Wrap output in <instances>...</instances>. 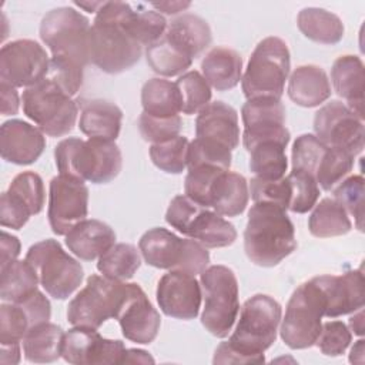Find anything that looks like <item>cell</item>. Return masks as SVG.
I'll list each match as a JSON object with an SVG mask.
<instances>
[{"instance_id":"1","label":"cell","mask_w":365,"mask_h":365,"mask_svg":"<svg viewBox=\"0 0 365 365\" xmlns=\"http://www.w3.org/2000/svg\"><path fill=\"white\" fill-rule=\"evenodd\" d=\"M281 305L269 295L257 294L241 308L240 319L228 341L214 354V364H259L264 352L275 342L281 322Z\"/></svg>"},{"instance_id":"2","label":"cell","mask_w":365,"mask_h":365,"mask_svg":"<svg viewBox=\"0 0 365 365\" xmlns=\"http://www.w3.org/2000/svg\"><path fill=\"white\" fill-rule=\"evenodd\" d=\"M133 7L123 1H103L91 24V63L101 71L118 74L138 63L143 46L128 33L125 20Z\"/></svg>"},{"instance_id":"3","label":"cell","mask_w":365,"mask_h":365,"mask_svg":"<svg viewBox=\"0 0 365 365\" xmlns=\"http://www.w3.org/2000/svg\"><path fill=\"white\" fill-rule=\"evenodd\" d=\"M295 248V228L287 211L275 204L254 202L244 231L248 259L259 267H275Z\"/></svg>"},{"instance_id":"4","label":"cell","mask_w":365,"mask_h":365,"mask_svg":"<svg viewBox=\"0 0 365 365\" xmlns=\"http://www.w3.org/2000/svg\"><path fill=\"white\" fill-rule=\"evenodd\" d=\"M54 160L58 174L93 184L113 181L123 167L118 145L103 138H64L54 148Z\"/></svg>"},{"instance_id":"5","label":"cell","mask_w":365,"mask_h":365,"mask_svg":"<svg viewBox=\"0 0 365 365\" xmlns=\"http://www.w3.org/2000/svg\"><path fill=\"white\" fill-rule=\"evenodd\" d=\"M289 68L291 56L287 43L275 36L262 38L254 48L241 77L244 96L247 100L265 97L281 100Z\"/></svg>"},{"instance_id":"6","label":"cell","mask_w":365,"mask_h":365,"mask_svg":"<svg viewBox=\"0 0 365 365\" xmlns=\"http://www.w3.org/2000/svg\"><path fill=\"white\" fill-rule=\"evenodd\" d=\"M138 250L144 261L160 269L181 271L191 275H201L210 265V252L192 238H180L167 228H151L145 231Z\"/></svg>"},{"instance_id":"7","label":"cell","mask_w":365,"mask_h":365,"mask_svg":"<svg viewBox=\"0 0 365 365\" xmlns=\"http://www.w3.org/2000/svg\"><path fill=\"white\" fill-rule=\"evenodd\" d=\"M204 308L202 327L217 338H227L240 312V289L234 271L225 265L208 267L200 278Z\"/></svg>"},{"instance_id":"8","label":"cell","mask_w":365,"mask_h":365,"mask_svg":"<svg viewBox=\"0 0 365 365\" xmlns=\"http://www.w3.org/2000/svg\"><path fill=\"white\" fill-rule=\"evenodd\" d=\"M40 38L53 57L70 60L81 67L91 63L90 20L73 7L50 10L40 23Z\"/></svg>"},{"instance_id":"9","label":"cell","mask_w":365,"mask_h":365,"mask_svg":"<svg viewBox=\"0 0 365 365\" xmlns=\"http://www.w3.org/2000/svg\"><path fill=\"white\" fill-rule=\"evenodd\" d=\"M21 103L24 114L48 137H63L76 125L77 103L48 77L27 87Z\"/></svg>"},{"instance_id":"10","label":"cell","mask_w":365,"mask_h":365,"mask_svg":"<svg viewBox=\"0 0 365 365\" xmlns=\"http://www.w3.org/2000/svg\"><path fill=\"white\" fill-rule=\"evenodd\" d=\"M165 221L178 232L197 240L205 248H224L237 240V230L230 221L187 195H175L171 200Z\"/></svg>"},{"instance_id":"11","label":"cell","mask_w":365,"mask_h":365,"mask_svg":"<svg viewBox=\"0 0 365 365\" xmlns=\"http://www.w3.org/2000/svg\"><path fill=\"white\" fill-rule=\"evenodd\" d=\"M26 261L36 271L40 285L56 299H67L83 282L81 264L56 240L47 238L33 244L26 254Z\"/></svg>"},{"instance_id":"12","label":"cell","mask_w":365,"mask_h":365,"mask_svg":"<svg viewBox=\"0 0 365 365\" xmlns=\"http://www.w3.org/2000/svg\"><path fill=\"white\" fill-rule=\"evenodd\" d=\"M325 299L312 279L301 284L291 295L285 315L281 319L279 335L291 349H305L315 345L321 332Z\"/></svg>"},{"instance_id":"13","label":"cell","mask_w":365,"mask_h":365,"mask_svg":"<svg viewBox=\"0 0 365 365\" xmlns=\"http://www.w3.org/2000/svg\"><path fill=\"white\" fill-rule=\"evenodd\" d=\"M125 294V281L91 275L84 288L68 302L67 319L73 327L98 329L107 319L117 317Z\"/></svg>"},{"instance_id":"14","label":"cell","mask_w":365,"mask_h":365,"mask_svg":"<svg viewBox=\"0 0 365 365\" xmlns=\"http://www.w3.org/2000/svg\"><path fill=\"white\" fill-rule=\"evenodd\" d=\"M314 131L325 145L345 150L354 157L364 150V118L338 100L327 103L315 113Z\"/></svg>"},{"instance_id":"15","label":"cell","mask_w":365,"mask_h":365,"mask_svg":"<svg viewBox=\"0 0 365 365\" xmlns=\"http://www.w3.org/2000/svg\"><path fill=\"white\" fill-rule=\"evenodd\" d=\"M50 58L37 41L20 38L0 50V80L13 87H30L47 77Z\"/></svg>"},{"instance_id":"16","label":"cell","mask_w":365,"mask_h":365,"mask_svg":"<svg viewBox=\"0 0 365 365\" xmlns=\"http://www.w3.org/2000/svg\"><path fill=\"white\" fill-rule=\"evenodd\" d=\"M88 214V188L84 181L56 175L48 187V224L54 234L66 235Z\"/></svg>"},{"instance_id":"17","label":"cell","mask_w":365,"mask_h":365,"mask_svg":"<svg viewBox=\"0 0 365 365\" xmlns=\"http://www.w3.org/2000/svg\"><path fill=\"white\" fill-rule=\"evenodd\" d=\"M244 123L242 144L251 150L261 141H277L282 145L289 143V131L285 127V107L278 98H252L241 108Z\"/></svg>"},{"instance_id":"18","label":"cell","mask_w":365,"mask_h":365,"mask_svg":"<svg viewBox=\"0 0 365 365\" xmlns=\"http://www.w3.org/2000/svg\"><path fill=\"white\" fill-rule=\"evenodd\" d=\"M46 191L41 177L34 171L17 174L1 194L0 224L11 230L23 228L31 215L41 212Z\"/></svg>"},{"instance_id":"19","label":"cell","mask_w":365,"mask_h":365,"mask_svg":"<svg viewBox=\"0 0 365 365\" xmlns=\"http://www.w3.org/2000/svg\"><path fill=\"white\" fill-rule=\"evenodd\" d=\"M125 349L123 341L103 338L94 328L73 327L64 332L61 356L73 365L123 364Z\"/></svg>"},{"instance_id":"20","label":"cell","mask_w":365,"mask_h":365,"mask_svg":"<svg viewBox=\"0 0 365 365\" xmlns=\"http://www.w3.org/2000/svg\"><path fill=\"white\" fill-rule=\"evenodd\" d=\"M125 339L141 345L151 344L160 331L161 318L138 284H127V294L115 317Z\"/></svg>"},{"instance_id":"21","label":"cell","mask_w":365,"mask_h":365,"mask_svg":"<svg viewBox=\"0 0 365 365\" xmlns=\"http://www.w3.org/2000/svg\"><path fill=\"white\" fill-rule=\"evenodd\" d=\"M160 309L177 319H194L201 308V284L191 274L168 271L164 274L155 291Z\"/></svg>"},{"instance_id":"22","label":"cell","mask_w":365,"mask_h":365,"mask_svg":"<svg viewBox=\"0 0 365 365\" xmlns=\"http://www.w3.org/2000/svg\"><path fill=\"white\" fill-rule=\"evenodd\" d=\"M312 281L325 299L324 317L336 318L352 314L364 307L365 281L362 269H352L342 275H319Z\"/></svg>"},{"instance_id":"23","label":"cell","mask_w":365,"mask_h":365,"mask_svg":"<svg viewBox=\"0 0 365 365\" xmlns=\"http://www.w3.org/2000/svg\"><path fill=\"white\" fill-rule=\"evenodd\" d=\"M46 148L44 133L23 120H7L0 127V153L7 163L29 165L38 160Z\"/></svg>"},{"instance_id":"24","label":"cell","mask_w":365,"mask_h":365,"mask_svg":"<svg viewBox=\"0 0 365 365\" xmlns=\"http://www.w3.org/2000/svg\"><path fill=\"white\" fill-rule=\"evenodd\" d=\"M197 138L218 143L231 151L240 144V123L234 107L224 101L208 103L195 118Z\"/></svg>"},{"instance_id":"25","label":"cell","mask_w":365,"mask_h":365,"mask_svg":"<svg viewBox=\"0 0 365 365\" xmlns=\"http://www.w3.org/2000/svg\"><path fill=\"white\" fill-rule=\"evenodd\" d=\"M115 244L114 230L100 220H84L66 234L67 248L83 261L100 258Z\"/></svg>"},{"instance_id":"26","label":"cell","mask_w":365,"mask_h":365,"mask_svg":"<svg viewBox=\"0 0 365 365\" xmlns=\"http://www.w3.org/2000/svg\"><path fill=\"white\" fill-rule=\"evenodd\" d=\"M331 80L335 93L346 101V106L364 118V63L358 56L338 57L331 68Z\"/></svg>"},{"instance_id":"27","label":"cell","mask_w":365,"mask_h":365,"mask_svg":"<svg viewBox=\"0 0 365 365\" xmlns=\"http://www.w3.org/2000/svg\"><path fill=\"white\" fill-rule=\"evenodd\" d=\"M123 111L111 101L96 98L81 103L78 128L88 138L115 141L121 130Z\"/></svg>"},{"instance_id":"28","label":"cell","mask_w":365,"mask_h":365,"mask_svg":"<svg viewBox=\"0 0 365 365\" xmlns=\"http://www.w3.org/2000/svg\"><path fill=\"white\" fill-rule=\"evenodd\" d=\"M331 93V84L325 70L315 64L297 67L288 81V96L301 107H317L327 101Z\"/></svg>"},{"instance_id":"29","label":"cell","mask_w":365,"mask_h":365,"mask_svg":"<svg viewBox=\"0 0 365 365\" xmlns=\"http://www.w3.org/2000/svg\"><path fill=\"white\" fill-rule=\"evenodd\" d=\"M250 198L248 182L244 175L225 170L210 190V208L222 217H237L244 212Z\"/></svg>"},{"instance_id":"30","label":"cell","mask_w":365,"mask_h":365,"mask_svg":"<svg viewBox=\"0 0 365 365\" xmlns=\"http://www.w3.org/2000/svg\"><path fill=\"white\" fill-rule=\"evenodd\" d=\"M164 36L191 58L200 56L212 40L208 23L202 17L191 13L175 17L167 26Z\"/></svg>"},{"instance_id":"31","label":"cell","mask_w":365,"mask_h":365,"mask_svg":"<svg viewBox=\"0 0 365 365\" xmlns=\"http://www.w3.org/2000/svg\"><path fill=\"white\" fill-rule=\"evenodd\" d=\"M201 70L210 87L227 91L234 88L241 80L242 58L232 48L214 47L202 58Z\"/></svg>"},{"instance_id":"32","label":"cell","mask_w":365,"mask_h":365,"mask_svg":"<svg viewBox=\"0 0 365 365\" xmlns=\"http://www.w3.org/2000/svg\"><path fill=\"white\" fill-rule=\"evenodd\" d=\"M64 331L47 321L31 327L23 338L24 358L36 364L54 362L61 356Z\"/></svg>"},{"instance_id":"33","label":"cell","mask_w":365,"mask_h":365,"mask_svg":"<svg viewBox=\"0 0 365 365\" xmlns=\"http://www.w3.org/2000/svg\"><path fill=\"white\" fill-rule=\"evenodd\" d=\"M297 24L299 31L309 40L321 44H336L344 37L342 20L319 7H305L298 13Z\"/></svg>"},{"instance_id":"34","label":"cell","mask_w":365,"mask_h":365,"mask_svg":"<svg viewBox=\"0 0 365 365\" xmlns=\"http://www.w3.org/2000/svg\"><path fill=\"white\" fill-rule=\"evenodd\" d=\"M352 222L344 207L334 198H324L314 205L308 230L317 238H332L351 231Z\"/></svg>"},{"instance_id":"35","label":"cell","mask_w":365,"mask_h":365,"mask_svg":"<svg viewBox=\"0 0 365 365\" xmlns=\"http://www.w3.org/2000/svg\"><path fill=\"white\" fill-rule=\"evenodd\" d=\"M143 111L154 117H174L181 113V97L175 83L165 78H150L141 90Z\"/></svg>"},{"instance_id":"36","label":"cell","mask_w":365,"mask_h":365,"mask_svg":"<svg viewBox=\"0 0 365 365\" xmlns=\"http://www.w3.org/2000/svg\"><path fill=\"white\" fill-rule=\"evenodd\" d=\"M0 298L3 302H21L38 291V277L33 267L24 259H16L6 268L0 269Z\"/></svg>"},{"instance_id":"37","label":"cell","mask_w":365,"mask_h":365,"mask_svg":"<svg viewBox=\"0 0 365 365\" xmlns=\"http://www.w3.org/2000/svg\"><path fill=\"white\" fill-rule=\"evenodd\" d=\"M285 145L277 141H261L255 144L250 153V170L262 180H279L285 177L288 160Z\"/></svg>"},{"instance_id":"38","label":"cell","mask_w":365,"mask_h":365,"mask_svg":"<svg viewBox=\"0 0 365 365\" xmlns=\"http://www.w3.org/2000/svg\"><path fill=\"white\" fill-rule=\"evenodd\" d=\"M145 58L151 70L164 77L182 74L187 68L191 67L194 60L175 44H173L165 36L147 47Z\"/></svg>"},{"instance_id":"39","label":"cell","mask_w":365,"mask_h":365,"mask_svg":"<svg viewBox=\"0 0 365 365\" xmlns=\"http://www.w3.org/2000/svg\"><path fill=\"white\" fill-rule=\"evenodd\" d=\"M140 265L141 257L138 250L133 244L118 242L98 258L97 269L110 279L127 281L134 277Z\"/></svg>"},{"instance_id":"40","label":"cell","mask_w":365,"mask_h":365,"mask_svg":"<svg viewBox=\"0 0 365 365\" xmlns=\"http://www.w3.org/2000/svg\"><path fill=\"white\" fill-rule=\"evenodd\" d=\"M354 168V155L345 150L325 148L315 170V181L324 191H332Z\"/></svg>"},{"instance_id":"41","label":"cell","mask_w":365,"mask_h":365,"mask_svg":"<svg viewBox=\"0 0 365 365\" xmlns=\"http://www.w3.org/2000/svg\"><path fill=\"white\" fill-rule=\"evenodd\" d=\"M167 26L168 23L161 13L145 7L144 4H138L137 10L133 9L125 20V27L128 33L141 46L147 47L154 44L164 36Z\"/></svg>"},{"instance_id":"42","label":"cell","mask_w":365,"mask_h":365,"mask_svg":"<svg viewBox=\"0 0 365 365\" xmlns=\"http://www.w3.org/2000/svg\"><path fill=\"white\" fill-rule=\"evenodd\" d=\"M175 86L181 97V113L187 115L200 113L211 100V87L197 70L181 74Z\"/></svg>"},{"instance_id":"43","label":"cell","mask_w":365,"mask_h":365,"mask_svg":"<svg viewBox=\"0 0 365 365\" xmlns=\"http://www.w3.org/2000/svg\"><path fill=\"white\" fill-rule=\"evenodd\" d=\"M190 141L177 135L168 141L151 144L150 158L155 167L168 174H181L187 167Z\"/></svg>"},{"instance_id":"44","label":"cell","mask_w":365,"mask_h":365,"mask_svg":"<svg viewBox=\"0 0 365 365\" xmlns=\"http://www.w3.org/2000/svg\"><path fill=\"white\" fill-rule=\"evenodd\" d=\"M287 180L291 191L288 210L297 214H305L312 210L319 197V185L315 178L305 171L292 170Z\"/></svg>"},{"instance_id":"45","label":"cell","mask_w":365,"mask_h":365,"mask_svg":"<svg viewBox=\"0 0 365 365\" xmlns=\"http://www.w3.org/2000/svg\"><path fill=\"white\" fill-rule=\"evenodd\" d=\"M334 200H336L346 214L355 220V227L364 230V195L365 180L362 175H351L344 178L334 190Z\"/></svg>"},{"instance_id":"46","label":"cell","mask_w":365,"mask_h":365,"mask_svg":"<svg viewBox=\"0 0 365 365\" xmlns=\"http://www.w3.org/2000/svg\"><path fill=\"white\" fill-rule=\"evenodd\" d=\"M231 150L204 138H194L188 147L187 167L194 168L198 165H214L224 170L231 167Z\"/></svg>"},{"instance_id":"47","label":"cell","mask_w":365,"mask_h":365,"mask_svg":"<svg viewBox=\"0 0 365 365\" xmlns=\"http://www.w3.org/2000/svg\"><path fill=\"white\" fill-rule=\"evenodd\" d=\"M222 171L225 170L214 165H198L194 168H188L184 181L185 195L197 204L210 208V190L215 178Z\"/></svg>"},{"instance_id":"48","label":"cell","mask_w":365,"mask_h":365,"mask_svg":"<svg viewBox=\"0 0 365 365\" xmlns=\"http://www.w3.org/2000/svg\"><path fill=\"white\" fill-rule=\"evenodd\" d=\"M30 328V319L20 304L3 302L0 305V344L21 342Z\"/></svg>"},{"instance_id":"49","label":"cell","mask_w":365,"mask_h":365,"mask_svg":"<svg viewBox=\"0 0 365 365\" xmlns=\"http://www.w3.org/2000/svg\"><path fill=\"white\" fill-rule=\"evenodd\" d=\"M182 121L180 115L174 117H154L147 113H141L138 117V130L141 137L151 143H164L180 135Z\"/></svg>"},{"instance_id":"50","label":"cell","mask_w":365,"mask_h":365,"mask_svg":"<svg viewBox=\"0 0 365 365\" xmlns=\"http://www.w3.org/2000/svg\"><path fill=\"white\" fill-rule=\"evenodd\" d=\"M327 145L314 134H301L292 144V170L315 175V170Z\"/></svg>"},{"instance_id":"51","label":"cell","mask_w":365,"mask_h":365,"mask_svg":"<svg viewBox=\"0 0 365 365\" xmlns=\"http://www.w3.org/2000/svg\"><path fill=\"white\" fill-rule=\"evenodd\" d=\"M248 190L254 202H269L284 208L285 211L288 210L291 191L287 177L279 180H262L254 177L250 181Z\"/></svg>"},{"instance_id":"52","label":"cell","mask_w":365,"mask_h":365,"mask_svg":"<svg viewBox=\"0 0 365 365\" xmlns=\"http://www.w3.org/2000/svg\"><path fill=\"white\" fill-rule=\"evenodd\" d=\"M352 341L351 329L342 321H327L321 327V332L315 345L327 356L342 355Z\"/></svg>"},{"instance_id":"53","label":"cell","mask_w":365,"mask_h":365,"mask_svg":"<svg viewBox=\"0 0 365 365\" xmlns=\"http://www.w3.org/2000/svg\"><path fill=\"white\" fill-rule=\"evenodd\" d=\"M83 70L84 67L70 60L61 57H51L47 77L54 81L64 93L73 97L78 93L83 84Z\"/></svg>"},{"instance_id":"54","label":"cell","mask_w":365,"mask_h":365,"mask_svg":"<svg viewBox=\"0 0 365 365\" xmlns=\"http://www.w3.org/2000/svg\"><path fill=\"white\" fill-rule=\"evenodd\" d=\"M20 248L21 244L16 235H11L6 231H1V240H0V251H1V258H0V269L6 268L11 262L17 259L20 255Z\"/></svg>"},{"instance_id":"55","label":"cell","mask_w":365,"mask_h":365,"mask_svg":"<svg viewBox=\"0 0 365 365\" xmlns=\"http://www.w3.org/2000/svg\"><path fill=\"white\" fill-rule=\"evenodd\" d=\"M0 98H1V114L13 115L17 114L20 107V97L16 87L0 81Z\"/></svg>"},{"instance_id":"56","label":"cell","mask_w":365,"mask_h":365,"mask_svg":"<svg viewBox=\"0 0 365 365\" xmlns=\"http://www.w3.org/2000/svg\"><path fill=\"white\" fill-rule=\"evenodd\" d=\"M20 342L0 344V362L3 365H14L20 362Z\"/></svg>"},{"instance_id":"57","label":"cell","mask_w":365,"mask_h":365,"mask_svg":"<svg viewBox=\"0 0 365 365\" xmlns=\"http://www.w3.org/2000/svg\"><path fill=\"white\" fill-rule=\"evenodd\" d=\"M123 364H154V358L144 349L127 348Z\"/></svg>"},{"instance_id":"58","label":"cell","mask_w":365,"mask_h":365,"mask_svg":"<svg viewBox=\"0 0 365 365\" xmlns=\"http://www.w3.org/2000/svg\"><path fill=\"white\" fill-rule=\"evenodd\" d=\"M155 11L165 14H177L191 6L190 1H164V3H151L150 4Z\"/></svg>"},{"instance_id":"59","label":"cell","mask_w":365,"mask_h":365,"mask_svg":"<svg viewBox=\"0 0 365 365\" xmlns=\"http://www.w3.org/2000/svg\"><path fill=\"white\" fill-rule=\"evenodd\" d=\"M349 329L356 334V335H362L364 334V311L362 308L355 311L354 315L349 318Z\"/></svg>"},{"instance_id":"60","label":"cell","mask_w":365,"mask_h":365,"mask_svg":"<svg viewBox=\"0 0 365 365\" xmlns=\"http://www.w3.org/2000/svg\"><path fill=\"white\" fill-rule=\"evenodd\" d=\"M364 345H365L364 339L356 341V344L351 348L349 362H358V364L364 362Z\"/></svg>"},{"instance_id":"61","label":"cell","mask_w":365,"mask_h":365,"mask_svg":"<svg viewBox=\"0 0 365 365\" xmlns=\"http://www.w3.org/2000/svg\"><path fill=\"white\" fill-rule=\"evenodd\" d=\"M76 6L90 11V13H97L98 9L103 6V1H91V3H87V1H76Z\"/></svg>"}]
</instances>
